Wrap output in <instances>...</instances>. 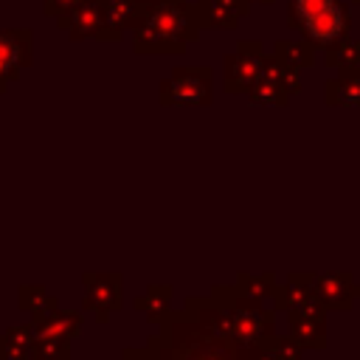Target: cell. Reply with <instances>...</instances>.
<instances>
[{"mask_svg": "<svg viewBox=\"0 0 360 360\" xmlns=\"http://www.w3.org/2000/svg\"><path fill=\"white\" fill-rule=\"evenodd\" d=\"M191 6L180 0H158L146 6L143 17L135 22V48L138 51H163L174 53L183 51L188 39L197 34Z\"/></svg>", "mask_w": 360, "mask_h": 360, "instance_id": "1", "label": "cell"}, {"mask_svg": "<svg viewBox=\"0 0 360 360\" xmlns=\"http://www.w3.org/2000/svg\"><path fill=\"white\" fill-rule=\"evenodd\" d=\"M211 295L225 309V335H228V343L233 349L259 346V343H267L276 335L273 332L276 329L273 309H267L259 298L239 295L233 284L231 287H214Z\"/></svg>", "mask_w": 360, "mask_h": 360, "instance_id": "2", "label": "cell"}, {"mask_svg": "<svg viewBox=\"0 0 360 360\" xmlns=\"http://www.w3.org/2000/svg\"><path fill=\"white\" fill-rule=\"evenodd\" d=\"M298 25L315 42H332L343 31V11L338 0H292Z\"/></svg>", "mask_w": 360, "mask_h": 360, "instance_id": "3", "label": "cell"}, {"mask_svg": "<svg viewBox=\"0 0 360 360\" xmlns=\"http://www.w3.org/2000/svg\"><path fill=\"white\" fill-rule=\"evenodd\" d=\"M163 104H208L211 101V70L180 68L160 84Z\"/></svg>", "mask_w": 360, "mask_h": 360, "instance_id": "4", "label": "cell"}, {"mask_svg": "<svg viewBox=\"0 0 360 360\" xmlns=\"http://www.w3.org/2000/svg\"><path fill=\"white\" fill-rule=\"evenodd\" d=\"M82 284V309L96 315L98 323H104L112 312L121 309V273H84Z\"/></svg>", "mask_w": 360, "mask_h": 360, "instance_id": "5", "label": "cell"}, {"mask_svg": "<svg viewBox=\"0 0 360 360\" xmlns=\"http://www.w3.org/2000/svg\"><path fill=\"white\" fill-rule=\"evenodd\" d=\"M315 292L326 309L346 312L352 309L354 298H360V284L354 281L352 273H321L315 276Z\"/></svg>", "mask_w": 360, "mask_h": 360, "instance_id": "6", "label": "cell"}, {"mask_svg": "<svg viewBox=\"0 0 360 360\" xmlns=\"http://www.w3.org/2000/svg\"><path fill=\"white\" fill-rule=\"evenodd\" d=\"M31 59V37L28 31H0V90L20 76V70Z\"/></svg>", "mask_w": 360, "mask_h": 360, "instance_id": "7", "label": "cell"}, {"mask_svg": "<svg viewBox=\"0 0 360 360\" xmlns=\"http://www.w3.org/2000/svg\"><path fill=\"white\" fill-rule=\"evenodd\" d=\"M68 17L59 20V25L73 37V39H82V37H98L101 28H104V11H101V3L98 0H82L76 3L70 11H65Z\"/></svg>", "mask_w": 360, "mask_h": 360, "instance_id": "8", "label": "cell"}, {"mask_svg": "<svg viewBox=\"0 0 360 360\" xmlns=\"http://www.w3.org/2000/svg\"><path fill=\"white\" fill-rule=\"evenodd\" d=\"M31 332L34 338H68L73 340L82 332V315L73 309H51L45 315H34L31 321Z\"/></svg>", "mask_w": 360, "mask_h": 360, "instance_id": "9", "label": "cell"}, {"mask_svg": "<svg viewBox=\"0 0 360 360\" xmlns=\"http://www.w3.org/2000/svg\"><path fill=\"white\" fill-rule=\"evenodd\" d=\"M326 312H287L290 338L301 349H323L326 346Z\"/></svg>", "mask_w": 360, "mask_h": 360, "instance_id": "10", "label": "cell"}, {"mask_svg": "<svg viewBox=\"0 0 360 360\" xmlns=\"http://www.w3.org/2000/svg\"><path fill=\"white\" fill-rule=\"evenodd\" d=\"M0 360H34L31 323H14L0 332Z\"/></svg>", "mask_w": 360, "mask_h": 360, "instance_id": "11", "label": "cell"}, {"mask_svg": "<svg viewBox=\"0 0 360 360\" xmlns=\"http://www.w3.org/2000/svg\"><path fill=\"white\" fill-rule=\"evenodd\" d=\"M172 295H174V287L172 284H149L138 298H135V309H141L146 315V321H163L169 312H172Z\"/></svg>", "mask_w": 360, "mask_h": 360, "instance_id": "12", "label": "cell"}, {"mask_svg": "<svg viewBox=\"0 0 360 360\" xmlns=\"http://www.w3.org/2000/svg\"><path fill=\"white\" fill-rule=\"evenodd\" d=\"M17 292H20V295H17L20 309L28 312L31 318H34V315H45V312H51V309L59 307L56 295H51V292H48L45 287H39V284H22Z\"/></svg>", "mask_w": 360, "mask_h": 360, "instance_id": "13", "label": "cell"}, {"mask_svg": "<svg viewBox=\"0 0 360 360\" xmlns=\"http://www.w3.org/2000/svg\"><path fill=\"white\" fill-rule=\"evenodd\" d=\"M98 3L104 11V28H110L112 37H118L127 25H135V3L132 0H98Z\"/></svg>", "mask_w": 360, "mask_h": 360, "instance_id": "14", "label": "cell"}, {"mask_svg": "<svg viewBox=\"0 0 360 360\" xmlns=\"http://www.w3.org/2000/svg\"><path fill=\"white\" fill-rule=\"evenodd\" d=\"M236 292L239 295H248V298H270L273 290H276V276L273 273H239L236 281H233Z\"/></svg>", "mask_w": 360, "mask_h": 360, "instance_id": "15", "label": "cell"}, {"mask_svg": "<svg viewBox=\"0 0 360 360\" xmlns=\"http://www.w3.org/2000/svg\"><path fill=\"white\" fill-rule=\"evenodd\" d=\"M34 360H70L68 338H34Z\"/></svg>", "mask_w": 360, "mask_h": 360, "instance_id": "16", "label": "cell"}, {"mask_svg": "<svg viewBox=\"0 0 360 360\" xmlns=\"http://www.w3.org/2000/svg\"><path fill=\"white\" fill-rule=\"evenodd\" d=\"M267 349H270V357L273 360H301V346L292 340V338H278L273 335L267 340Z\"/></svg>", "mask_w": 360, "mask_h": 360, "instance_id": "17", "label": "cell"}, {"mask_svg": "<svg viewBox=\"0 0 360 360\" xmlns=\"http://www.w3.org/2000/svg\"><path fill=\"white\" fill-rule=\"evenodd\" d=\"M250 98L253 101H273V104H284V93L278 90V84L276 82H262V84H256L253 87V93H250Z\"/></svg>", "mask_w": 360, "mask_h": 360, "instance_id": "18", "label": "cell"}, {"mask_svg": "<svg viewBox=\"0 0 360 360\" xmlns=\"http://www.w3.org/2000/svg\"><path fill=\"white\" fill-rule=\"evenodd\" d=\"M338 104H360V84H343L338 93L329 96Z\"/></svg>", "mask_w": 360, "mask_h": 360, "instance_id": "19", "label": "cell"}, {"mask_svg": "<svg viewBox=\"0 0 360 360\" xmlns=\"http://www.w3.org/2000/svg\"><path fill=\"white\" fill-rule=\"evenodd\" d=\"M118 360H158V352H155L152 343H146V346H141V349H124V352L118 354Z\"/></svg>", "mask_w": 360, "mask_h": 360, "instance_id": "20", "label": "cell"}, {"mask_svg": "<svg viewBox=\"0 0 360 360\" xmlns=\"http://www.w3.org/2000/svg\"><path fill=\"white\" fill-rule=\"evenodd\" d=\"M76 3H82V0H45V11H48V14H65V11H70Z\"/></svg>", "mask_w": 360, "mask_h": 360, "instance_id": "21", "label": "cell"}]
</instances>
